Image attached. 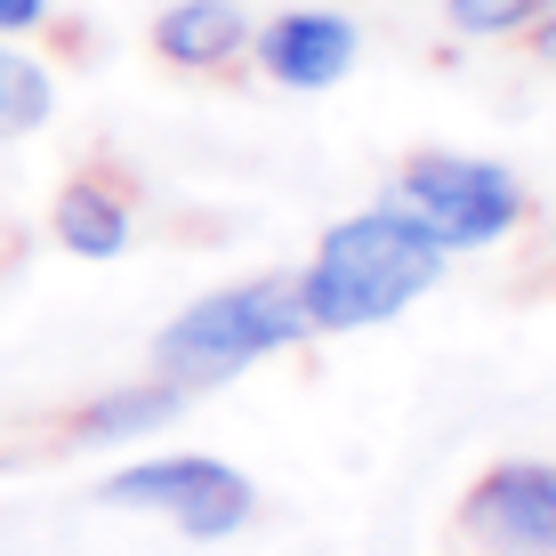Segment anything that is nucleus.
Masks as SVG:
<instances>
[{
    "label": "nucleus",
    "instance_id": "obj_10",
    "mask_svg": "<svg viewBox=\"0 0 556 556\" xmlns=\"http://www.w3.org/2000/svg\"><path fill=\"white\" fill-rule=\"evenodd\" d=\"M56 113V81L41 56H25L16 41H0V138H33Z\"/></svg>",
    "mask_w": 556,
    "mask_h": 556
},
{
    "label": "nucleus",
    "instance_id": "obj_1",
    "mask_svg": "<svg viewBox=\"0 0 556 556\" xmlns=\"http://www.w3.org/2000/svg\"><path fill=\"white\" fill-rule=\"evenodd\" d=\"M444 258L452 251H435L395 202L355 210L315 242V258L299 275V315L306 331H371V323L404 315L412 299H428Z\"/></svg>",
    "mask_w": 556,
    "mask_h": 556
},
{
    "label": "nucleus",
    "instance_id": "obj_2",
    "mask_svg": "<svg viewBox=\"0 0 556 556\" xmlns=\"http://www.w3.org/2000/svg\"><path fill=\"white\" fill-rule=\"evenodd\" d=\"M299 339H306L299 275H258V282L210 291L186 315H169L162 339H153V371L178 379V388H218V379L251 371V363L299 348Z\"/></svg>",
    "mask_w": 556,
    "mask_h": 556
},
{
    "label": "nucleus",
    "instance_id": "obj_13",
    "mask_svg": "<svg viewBox=\"0 0 556 556\" xmlns=\"http://www.w3.org/2000/svg\"><path fill=\"white\" fill-rule=\"evenodd\" d=\"M525 33H532V56H541V65H556V0H548L541 16H532Z\"/></svg>",
    "mask_w": 556,
    "mask_h": 556
},
{
    "label": "nucleus",
    "instance_id": "obj_8",
    "mask_svg": "<svg viewBox=\"0 0 556 556\" xmlns=\"http://www.w3.org/2000/svg\"><path fill=\"white\" fill-rule=\"evenodd\" d=\"M56 242L73 258H122L129 251V202L105 178H73L56 194Z\"/></svg>",
    "mask_w": 556,
    "mask_h": 556
},
{
    "label": "nucleus",
    "instance_id": "obj_9",
    "mask_svg": "<svg viewBox=\"0 0 556 556\" xmlns=\"http://www.w3.org/2000/svg\"><path fill=\"white\" fill-rule=\"evenodd\" d=\"M178 404H186V388H178V379L113 388V395H98V404L73 419V435H89V444H113V435H146V428H162V419H178Z\"/></svg>",
    "mask_w": 556,
    "mask_h": 556
},
{
    "label": "nucleus",
    "instance_id": "obj_12",
    "mask_svg": "<svg viewBox=\"0 0 556 556\" xmlns=\"http://www.w3.org/2000/svg\"><path fill=\"white\" fill-rule=\"evenodd\" d=\"M49 16V0H0V41H16V33H33Z\"/></svg>",
    "mask_w": 556,
    "mask_h": 556
},
{
    "label": "nucleus",
    "instance_id": "obj_6",
    "mask_svg": "<svg viewBox=\"0 0 556 556\" xmlns=\"http://www.w3.org/2000/svg\"><path fill=\"white\" fill-rule=\"evenodd\" d=\"M355 56H363V33H355V16H339V9H282L275 25L258 33V65H266V81H282V89H331V81L355 73Z\"/></svg>",
    "mask_w": 556,
    "mask_h": 556
},
{
    "label": "nucleus",
    "instance_id": "obj_7",
    "mask_svg": "<svg viewBox=\"0 0 556 556\" xmlns=\"http://www.w3.org/2000/svg\"><path fill=\"white\" fill-rule=\"evenodd\" d=\"M251 49V16L235 9V0H169L162 16H153V56L178 73H218L235 65V56Z\"/></svg>",
    "mask_w": 556,
    "mask_h": 556
},
{
    "label": "nucleus",
    "instance_id": "obj_5",
    "mask_svg": "<svg viewBox=\"0 0 556 556\" xmlns=\"http://www.w3.org/2000/svg\"><path fill=\"white\" fill-rule=\"evenodd\" d=\"M468 532L501 556H556V468L548 459H501L468 492Z\"/></svg>",
    "mask_w": 556,
    "mask_h": 556
},
{
    "label": "nucleus",
    "instance_id": "obj_3",
    "mask_svg": "<svg viewBox=\"0 0 556 556\" xmlns=\"http://www.w3.org/2000/svg\"><path fill=\"white\" fill-rule=\"evenodd\" d=\"M388 202L404 210L435 251H484L525 226V186L501 162H476V153H412L395 169Z\"/></svg>",
    "mask_w": 556,
    "mask_h": 556
},
{
    "label": "nucleus",
    "instance_id": "obj_4",
    "mask_svg": "<svg viewBox=\"0 0 556 556\" xmlns=\"http://www.w3.org/2000/svg\"><path fill=\"white\" fill-rule=\"evenodd\" d=\"M98 501L113 508H162L178 532H194V541H226V532L251 525L258 492L242 468H226V459H202V452H169V459H138V468L105 476Z\"/></svg>",
    "mask_w": 556,
    "mask_h": 556
},
{
    "label": "nucleus",
    "instance_id": "obj_11",
    "mask_svg": "<svg viewBox=\"0 0 556 556\" xmlns=\"http://www.w3.org/2000/svg\"><path fill=\"white\" fill-rule=\"evenodd\" d=\"M541 9H548V0H444V16H452L459 33H476V41H501V33H525Z\"/></svg>",
    "mask_w": 556,
    "mask_h": 556
}]
</instances>
